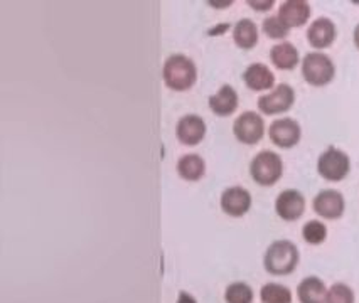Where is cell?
<instances>
[{
  "label": "cell",
  "instance_id": "cell-1",
  "mask_svg": "<svg viewBox=\"0 0 359 303\" xmlns=\"http://www.w3.org/2000/svg\"><path fill=\"white\" fill-rule=\"evenodd\" d=\"M162 78L167 88L174 91H187L194 86L198 80L196 64L184 54H172L165 59L162 68Z\"/></svg>",
  "mask_w": 359,
  "mask_h": 303
},
{
  "label": "cell",
  "instance_id": "cell-2",
  "mask_svg": "<svg viewBox=\"0 0 359 303\" xmlns=\"http://www.w3.org/2000/svg\"><path fill=\"white\" fill-rule=\"evenodd\" d=\"M299 258V250L292 241L278 239L269 246L263 265L270 275L285 276L297 268Z\"/></svg>",
  "mask_w": 359,
  "mask_h": 303
},
{
  "label": "cell",
  "instance_id": "cell-3",
  "mask_svg": "<svg viewBox=\"0 0 359 303\" xmlns=\"http://www.w3.org/2000/svg\"><path fill=\"white\" fill-rule=\"evenodd\" d=\"M283 174V162L278 153L272 150H262L255 155L250 164V176L258 185L270 188L280 181Z\"/></svg>",
  "mask_w": 359,
  "mask_h": 303
},
{
  "label": "cell",
  "instance_id": "cell-4",
  "mask_svg": "<svg viewBox=\"0 0 359 303\" xmlns=\"http://www.w3.org/2000/svg\"><path fill=\"white\" fill-rule=\"evenodd\" d=\"M336 74V68L331 57L324 52H309L306 54L302 61V76L311 86H320L329 85L334 80Z\"/></svg>",
  "mask_w": 359,
  "mask_h": 303
},
{
  "label": "cell",
  "instance_id": "cell-5",
  "mask_svg": "<svg viewBox=\"0 0 359 303\" xmlns=\"http://www.w3.org/2000/svg\"><path fill=\"white\" fill-rule=\"evenodd\" d=\"M351 169V160L348 153L336 147H329L327 150L320 153L317 160V172L319 176L329 182H341L348 177Z\"/></svg>",
  "mask_w": 359,
  "mask_h": 303
},
{
  "label": "cell",
  "instance_id": "cell-6",
  "mask_svg": "<svg viewBox=\"0 0 359 303\" xmlns=\"http://www.w3.org/2000/svg\"><path fill=\"white\" fill-rule=\"evenodd\" d=\"M233 134L238 142L245 145L258 143L265 135V122L255 111H245L233 123Z\"/></svg>",
  "mask_w": 359,
  "mask_h": 303
},
{
  "label": "cell",
  "instance_id": "cell-7",
  "mask_svg": "<svg viewBox=\"0 0 359 303\" xmlns=\"http://www.w3.org/2000/svg\"><path fill=\"white\" fill-rule=\"evenodd\" d=\"M295 91L290 85H278L270 93L258 98V110L265 115H280L294 106Z\"/></svg>",
  "mask_w": 359,
  "mask_h": 303
},
{
  "label": "cell",
  "instance_id": "cell-8",
  "mask_svg": "<svg viewBox=\"0 0 359 303\" xmlns=\"http://www.w3.org/2000/svg\"><path fill=\"white\" fill-rule=\"evenodd\" d=\"M275 211H277L278 218L283 219V221H297V219L302 218L304 211H306V197L302 196V192L295 189L282 190L278 194L277 201H275Z\"/></svg>",
  "mask_w": 359,
  "mask_h": 303
},
{
  "label": "cell",
  "instance_id": "cell-9",
  "mask_svg": "<svg viewBox=\"0 0 359 303\" xmlns=\"http://www.w3.org/2000/svg\"><path fill=\"white\" fill-rule=\"evenodd\" d=\"M270 140L280 148H292L300 142L302 130L294 118H278L269 128Z\"/></svg>",
  "mask_w": 359,
  "mask_h": 303
},
{
  "label": "cell",
  "instance_id": "cell-10",
  "mask_svg": "<svg viewBox=\"0 0 359 303\" xmlns=\"http://www.w3.org/2000/svg\"><path fill=\"white\" fill-rule=\"evenodd\" d=\"M314 213L324 219H339L344 214L346 202L339 190L325 189L320 190L312 202Z\"/></svg>",
  "mask_w": 359,
  "mask_h": 303
},
{
  "label": "cell",
  "instance_id": "cell-11",
  "mask_svg": "<svg viewBox=\"0 0 359 303\" xmlns=\"http://www.w3.org/2000/svg\"><path fill=\"white\" fill-rule=\"evenodd\" d=\"M250 207H252V194L245 188L235 185L221 194V209L231 218H241L248 213Z\"/></svg>",
  "mask_w": 359,
  "mask_h": 303
},
{
  "label": "cell",
  "instance_id": "cell-12",
  "mask_svg": "<svg viewBox=\"0 0 359 303\" xmlns=\"http://www.w3.org/2000/svg\"><path fill=\"white\" fill-rule=\"evenodd\" d=\"M175 135L182 145H198L203 142L204 135H206V123L201 116L198 115H186L177 122L175 128Z\"/></svg>",
  "mask_w": 359,
  "mask_h": 303
},
{
  "label": "cell",
  "instance_id": "cell-13",
  "mask_svg": "<svg viewBox=\"0 0 359 303\" xmlns=\"http://www.w3.org/2000/svg\"><path fill=\"white\" fill-rule=\"evenodd\" d=\"M278 17L287 27H302L311 17V6L306 0H287L278 9Z\"/></svg>",
  "mask_w": 359,
  "mask_h": 303
},
{
  "label": "cell",
  "instance_id": "cell-14",
  "mask_svg": "<svg viewBox=\"0 0 359 303\" xmlns=\"http://www.w3.org/2000/svg\"><path fill=\"white\" fill-rule=\"evenodd\" d=\"M307 41L312 48H329L336 41V26L331 19L319 17L307 29Z\"/></svg>",
  "mask_w": 359,
  "mask_h": 303
},
{
  "label": "cell",
  "instance_id": "cell-15",
  "mask_svg": "<svg viewBox=\"0 0 359 303\" xmlns=\"http://www.w3.org/2000/svg\"><path fill=\"white\" fill-rule=\"evenodd\" d=\"M243 81L252 91H265L273 88L275 74L270 71L269 66L262 63L250 64L243 73Z\"/></svg>",
  "mask_w": 359,
  "mask_h": 303
},
{
  "label": "cell",
  "instance_id": "cell-16",
  "mask_svg": "<svg viewBox=\"0 0 359 303\" xmlns=\"http://www.w3.org/2000/svg\"><path fill=\"white\" fill-rule=\"evenodd\" d=\"M238 108V93L229 85H223L216 94L210 97V110L218 116H229Z\"/></svg>",
  "mask_w": 359,
  "mask_h": 303
},
{
  "label": "cell",
  "instance_id": "cell-17",
  "mask_svg": "<svg viewBox=\"0 0 359 303\" xmlns=\"http://www.w3.org/2000/svg\"><path fill=\"white\" fill-rule=\"evenodd\" d=\"M297 295L300 303H325L327 288L320 278L307 276L299 283Z\"/></svg>",
  "mask_w": 359,
  "mask_h": 303
},
{
  "label": "cell",
  "instance_id": "cell-18",
  "mask_svg": "<svg viewBox=\"0 0 359 303\" xmlns=\"http://www.w3.org/2000/svg\"><path fill=\"white\" fill-rule=\"evenodd\" d=\"M270 59L273 66L282 71H290L299 64V51L292 43H280L273 45L270 51Z\"/></svg>",
  "mask_w": 359,
  "mask_h": 303
},
{
  "label": "cell",
  "instance_id": "cell-19",
  "mask_svg": "<svg viewBox=\"0 0 359 303\" xmlns=\"http://www.w3.org/2000/svg\"><path fill=\"white\" fill-rule=\"evenodd\" d=\"M204 172H206V164H204L203 157L196 155V153H187L177 160V174L184 181H199L204 176Z\"/></svg>",
  "mask_w": 359,
  "mask_h": 303
},
{
  "label": "cell",
  "instance_id": "cell-20",
  "mask_svg": "<svg viewBox=\"0 0 359 303\" xmlns=\"http://www.w3.org/2000/svg\"><path fill=\"white\" fill-rule=\"evenodd\" d=\"M233 39L235 44L241 49H253L258 43V27L253 20L241 19L238 20L233 29Z\"/></svg>",
  "mask_w": 359,
  "mask_h": 303
},
{
  "label": "cell",
  "instance_id": "cell-21",
  "mask_svg": "<svg viewBox=\"0 0 359 303\" xmlns=\"http://www.w3.org/2000/svg\"><path fill=\"white\" fill-rule=\"evenodd\" d=\"M262 303H292V292L278 283H266L260 290Z\"/></svg>",
  "mask_w": 359,
  "mask_h": 303
},
{
  "label": "cell",
  "instance_id": "cell-22",
  "mask_svg": "<svg viewBox=\"0 0 359 303\" xmlns=\"http://www.w3.org/2000/svg\"><path fill=\"white\" fill-rule=\"evenodd\" d=\"M224 300H226V303H252L253 302L252 286L243 283V281L231 283L226 288V293H224Z\"/></svg>",
  "mask_w": 359,
  "mask_h": 303
},
{
  "label": "cell",
  "instance_id": "cell-23",
  "mask_svg": "<svg viewBox=\"0 0 359 303\" xmlns=\"http://www.w3.org/2000/svg\"><path fill=\"white\" fill-rule=\"evenodd\" d=\"M302 238L306 243L317 246V244H323L325 238H327V227L324 223L320 221H309L306 226L302 227Z\"/></svg>",
  "mask_w": 359,
  "mask_h": 303
},
{
  "label": "cell",
  "instance_id": "cell-24",
  "mask_svg": "<svg viewBox=\"0 0 359 303\" xmlns=\"http://www.w3.org/2000/svg\"><path fill=\"white\" fill-rule=\"evenodd\" d=\"M325 303H354V292L344 283H334L325 295Z\"/></svg>",
  "mask_w": 359,
  "mask_h": 303
},
{
  "label": "cell",
  "instance_id": "cell-25",
  "mask_svg": "<svg viewBox=\"0 0 359 303\" xmlns=\"http://www.w3.org/2000/svg\"><path fill=\"white\" fill-rule=\"evenodd\" d=\"M290 29L282 22L278 15H272L263 20V32L270 37V39H285L289 36Z\"/></svg>",
  "mask_w": 359,
  "mask_h": 303
},
{
  "label": "cell",
  "instance_id": "cell-26",
  "mask_svg": "<svg viewBox=\"0 0 359 303\" xmlns=\"http://www.w3.org/2000/svg\"><path fill=\"white\" fill-rule=\"evenodd\" d=\"M273 0H265V2H258V0H248V6L252 7V9L258 10V12H265V10H270L273 7Z\"/></svg>",
  "mask_w": 359,
  "mask_h": 303
},
{
  "label": "cell",
  "instance_id": "cell-27",
  "mask_svg": "<svg viewBox=\"0 0 359 303\" xmlns=\"http://www.w3.org/2000/svg\"><path fill=\"white\" fill-rule=\"evenodd\" d=\"M177 303H198V302H196V298L191 297L189 293L181 292V293H179V300H177Z\"/></svg>",
  "mask_w": 359,
  "mask_h": 303
},
{
  "label": "cell",
  "instance_id": "cell-28",
  "mask_svg": "<svg viewBox=\"0 0 359 303\" xmlns=\"http://www.w3.org/2000/svg\"><path fill=\"white\" fill-rule=\"evenodd\" d=\"M231 0H224V2H216V0H211L210 6H215L216 9H224V7H229L231 6Z\"/></svg>",
  "mask_w": 359,
  "mask_h": 303
},
{
  "label": "cell",
  "instance_id": "cell-29",
  "mask_svg": "<svg viewBox=\"0 0 359 303\" xmlns=\"http://www.w3.org/2000/svg\"><path fill=\"white\" fill-rule=\"evenodd\" d=\"M226 29H229V24H224V26H219V27L212 29V31H210V32H211V36H221L224 31H226Z\"/></svg>",
  "mask_w": 359,
  "mask_h": 303
},
{
  "label": "cell",
  "instance_id": "cell-30",
  "mask_svg": "<svg viewBox=\"0 0 359 303\" xmlns=\"http://www.w3.org/2000/svg\"><path fill=\"white\" fill-rule=\"evenodd\" d=\"M353 39H354V44H356V48L359 49V24L356 27H354V36H353Z\"/></svg>",
  "mask_w": 359,
  "mask_h": 303
}]
</instances>
